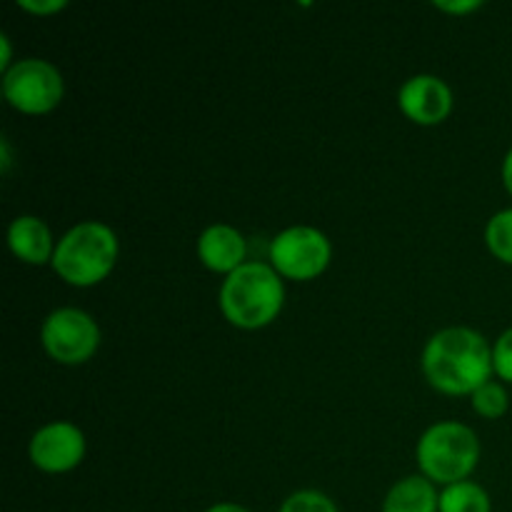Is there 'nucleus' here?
I'll list each match as a JSON object with an SVG mask.
<instances>
[{
	"mask_svg": "<svg viewBox=\"0 0 512 512\" xmlns=\"http://www.w3.org/2000/svg\"><path fill=\"white\" fill-rule=\"evenodd\" d=\"M423 370L435 390L448 395H473L490 383L493 350L470 328H445L428 340Z\"/></svg>",
	"mask_w": 512,
	"mask_h": 512,
	"instance_id": "1",
	"label": "nucleus"
},
{
	"mask_svg": "<svg viewBox=\"0 0 512 512\" xmlns=\"http://www.w3.org/2000/svg\"><path fill=\"white\" fill-rule=\"evenodd\" d=\"M283 300L285 288L278 270L258 260L240 265L220 288V310L235 328L243 330H258L273 323Z\"/></svg>",
	"mask_w": 512,
	"mask_h": 512,
	"instance_id": "2",
	"label": "nucleus"
},
{
	"mask_svg": "<svg viewBox=\"0 0 512 512\" xmlns=\"http://www.w3.org/2000/svg\"><path fill=\"white\" fill-rule=\"evenodd\" d=\"M118 260V238L113 228L98 220H88L60 238L55 245L53 270L70 285L90 288L110 275Z\"/></svg>",
	"mask_w": 512,
	"mask_h": 512,
	"instance_id": "3",
	"label": "nucleus"
},
{
	"mask_svg": "<svg viewBox=\"0 0 512 512\" xmlns=\"http://www.w3.org/2000/svg\"><path fill=\"white\" fill-rule=\"evenodd\" d=\"M415 455L425 478L448 488L473 473L480 460V440L468 425L438 423L425 430Z\"/></svg>",
	"mask_w": 512,
	"mask_h": 512,
	"instance_id": "4",
	"label": "nucleus"
},
{
	"mask_svg": "<svg viewBox=\"0 0 512 512\" xmlns=\"http://www.w3.org/2000/svg\"><path fill=\"white\" fill-rule=\"evenodd\" d=\"M63 75L53 63L25 58L3 73V95L15 110L30 115L50 113L63 100Z\"/></svg>",
	"mask_w": 512,
	"mask_h": 512,
	"instance_id": "5",
	"label": "nucleus"
},
{
	"mask_svg": "<svg viewBox=\"0 0 512 512\" xmlns=\"http://www.w3.org/2000/svg\"><path fill=\"white\" fill-rule=\"evenodd\" d=\"M268 253L278 275L290 280H313L328 268L333 248L318 228L295 225L275 235Z\"/></svg>",
	"mask_w": 512,
	"mask_h": 512,
	"instance_id": "6",
	"label": "nucleus"
},
{
	"mask_svg": "<svg viewBox=\"0 0 512 512\" xmlns=\"http://www.w3.org/2000/svg\"><path fill=\"white\" fill-rule=\"evenodd\" d=\"M40 340L53 360L63 365H80L93 358L98 350L100 330L83 310L60 308L45 318Z\"/></svg>",
	"mask_w": 512,
	"mask_h": 512,
	"instance_id": "7",
	"label": "nucleus"
},
{
	"mask_svg": "<svg viewBox=\"0 0 512 512\" xmlns=\"http://www.w3.org/2000/svg\"><path fill=\"white\" fill-rule=\"evenodd\" d=\"M85 455V435L73 423L43 425L30 440V460L45 473H68Z\"/></svg>",
	"mask_w": 512,
	"mask_h": 512,
	"instance_id": "8",
	"label": "nucleus"
},
{
	"mask_svg": "<svg viewBox=\"0 0 512 512\" xmlns=\"http://www.w3.org/2000/svg\"><path fill=\"white\" fill-rule=\"evenodd\" d=\"M400 110L418 125H438L453 110V93L438 75H413L398 93Z\"/></svg>",
	"mask_w": 512,
	"mask_h": 512,
	"instance_id": "9",
	"label": "nucleus"
},
{
	"mask_svg": "<svg viewBox=\"0 0 512 512\" xmlns=\"http://www.w3.org/2000/svg\"><path fill=\"white\" fill-rule=\"evenodd\" d=\"M198 255L205 268L230 275L240 265H245L248 243H245L240 230H235L233 225H210L208 230H203L198 240Z\"/></svg>",
	"mask_w": 512,
	"mask_h": 512,
	"instance_id": "10",
	"label": "nucleus"
},
{
	"mask_svg": "<svg viewBox=\"0 0 512 512\" xmlns=\"http://www.w3.org/2000/svg\"><path fill=\"white\" fill-rule=\"evenodd\" d=\"M8 245L13 255L23 263L45 265L53 263L55 245L50 228L35 215H20L8 228Z\"/></svg>",
	"mask_w": 512,
	"mask_h": 512,
	"instance_id": "11",
	"label": "nucleus"
},
{
	"mask_svg": "<svg viewBox=\"0 0 512 512\" xmlns=\"http://www.w3.org/2000/svg\"><path fill=\"white\" fill-rule=\"evenodd\" d=\"M383 512H440V495L433 480L425 475H410L390 488Z\"/></svg>",
	"mask_w": 512,
	"mask_h": 512,
	"instance_id": "12",
	"label": "nucleus"
},
{
	"mask_svg": "<svg viewBox=\"0 0 512 512\" xmlns=\"http://www.w3.org/2000/svg\"><path fill=\"white\" fill-rule=\"evenodd\" d=\"M490 495L480 485L463 480L440 493V512H490Z\"/></svg>",
	"mask_w": 512,
	"mask_h": 512,
	"instance_id": "13",
	"label": "nucleus"
},
{
	"mask_svg": "<svg viewBox=\"0 0 512 512\" xmlns=\"http://www.w3.org/2000/svg\"><path fill=\"white\" fill-rule=\"evenodd\" d=\"M485 240L495 258L512 265V208L500 210L490 218L488 228H485Z\"/></svg>",
	"mask_w": 512,
	"mask_h": 512,
	"instance_id": "14",
	"label": "nucleus"
},
{
	"mask_svg": "<svg viewBox=\"0 0 512 512\" xmlns=\"http://www.w3.org/2000/svg\"><path fill=\"white\" fill-rule=\"evenodd\" d=\"M473 410L483 418L495 420V418H503L505 410H508V393L500 383H485L483 388H478L473 393Z\"/></svg>",
	"mask_w": 512,
	"mask_h": 512,
	"instance_id": "15",
	"label": "nucleus"
},
{
	"mask_svg": "<svg viewBox=\"0 0 512 512\" xmlns=\"http://www.w3.org/2000/svg\"><path fill=\"white\" fill-rule=\"evenodd\" d=\"M280 512H340L335 508L333 500L328 495L318 493V490H298V493L290 495Z\"/></svg>",
	"mask_w": 512,
	"mask_h": 512,
	"instance_id": "16",
	"label": "nucleus"
},
{
	"mask_svg": "<svg viewBox=\"0 0 512 512\" xmlns=\"http://www.w3.org/2000/svg\"><path fill=\"white\" fill-rule=\"evenodd\" d=\"M493 370L500 380L512 383V328L505 330L493 348Z\"/></svg>",
	"mask_w": 512,
	"mask_h": 512,
	"instance_id": "17",
	"label": "nucleus"
},
{
	"mask_svg": "<svg viewBox=\"0 0 512 512\" xmlns=\"http://www.w3.org/2000/svg\"><path fill=\"white\" fill-rule=\"evenodd\" d=\"M18 5L23 10H28V13H35V15H50V13H58V10H63L65 0H18Z\"/></svg>",
	"mask_w": 512,
	"mask_h": 512,
	"instance_id": "18",
	"label": "nucleus"
},
{
	"mask_svg": "<svg viewBox=\"0 0 512 512\" xmlns=\"http://www.w3.org/2000/svg\"><path fill=\"white\" fill-rule=\"evenodd\" d=\"M480 0H468V3H435V8H440V10H448V13H470V10H478L480 8Z\"/></svg>",
	"mask_w": 512,
	"mask_h": 512,
	"instance_id": "19",
	"label": "nucleus"
},
{
	"mask_svg": "<svg viewBox=\"0 0 512 512\" xmlns=\"http://www.w3.org/2000/svg\"><path fill=\"white\" fill-rule=\"evenodd\" d=\"M503 183H505V188H508V193L512 195V148H510V153L505 155V163H503Z\"/></svg>",
	"mask_w": 512,
	"mask_h": 512,
	"instance_id": "20",
	"label": "nucleus"
},
{
	"mask_svg": "<svg viewBox=\"0 0 512 512\" xmlns=\"http://www.w3.org/2000/svg\"><path fill=\"white\" fill-rule=\"evenodd\" d=\"M0 45H3V60H0V68H3V73H5V70L10 68V40H8V35H0Z\"/></svg>",
	"mask_w": 512,
	"mask_h": 512,
	"instance_id": "21",
	"label": "nucleus"
},
{
	"mask_svg": "<svg viewBox=\"0 0 512 512\" xmlns=\"http://www.w3.org/2000/svg\"><path fill=\"white\" fill-rule=\"evenodd\" d=\"M208 512H250V510L240 508V505H235V503H220V505H213Z\"/></svg>",
	"mask_w": 512,
	"mask_h": 512,
	"instance_id": "22",
	"label": "nucleus"
},
{
	"mask_svg": "<svg viewBox=\"0 0 512 512\" xmlns=\"http://www.w3.org/2000/svg\"><path fill=\"white\" fill-rule=\"evenodd\" d=\"M0 145H3V170H8V168H10V150H8V140L3 138V143H0Z\"/></svg>",
	"mask_w": 512,
	"mask_h": 512,
	"instance_id": "23",
	"label": "nucleus"
}]
</instances>
